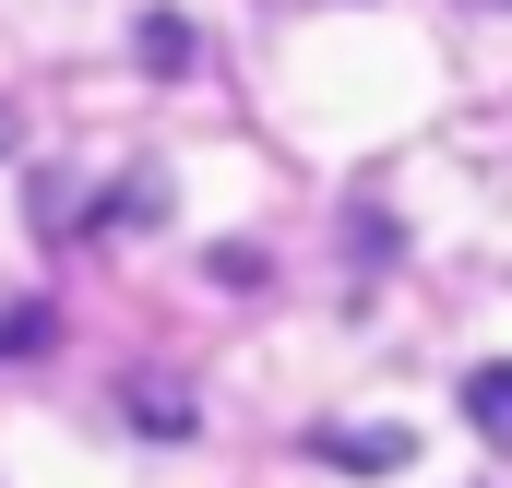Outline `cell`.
<instances>
[{"label":"cell","instance_id":"obj_1","mask_svg":"<svg viewBox=\"0 0 512 488\" xmlns=\"http://www.w3.org/2000/svg\"><path fill=\"white\" fill-rule=\"evenodd\" d=\"M465 429H477V441H501V453H512V358L465 369Z\"/></svg>","mask_w":512,"mask_h":488},{"label":"cell","instance_id":"obj_2","mask_svg":"<svg viewBox=\"0 0 512 488\" xmlns=\"http://www.w3.org/2000/svg\"><path fill=\"white\" fill-rule=\"evenodd\" d=\"M143 72H203V36L179 12H143Z\"/></svg>","mask_w":512,"mask_h":488},{"label":"cell","instance_id":"obj_3","mask_svg":"<svg viewBox=\"0 0 512 488\" xmlns=\"http://www.w3.org/2000/svg\"><path fill=\"white\" fill-rule=\"evenodd\" d=\"M191 417H203V405H179V381H131V429H155V441H191Z\"/></svg>","mask_w":512,"mask_h":488},{"label":"cell","instance_id":"obj_4","mask_svg":"<svg viewBox=\"0 0 512 488\" xmlns=\"http://www.w3.org/2000/svg\"><path fill=\"white\" fill-rule=\"evenodd\" d=\"M48 334H60V322H48V310H36V298H24V310H12V322H0V346H12V358H36V346H48Z\"/></svg>","mask_w":512,"mask_h":488},{"label":"cell","instance_id":"obj_5","mask_svg":"<svg viewBox=\"0 0 512 488\" xmlns=\"http://www.w3.org/2000/svg\"><path fill=\"white\" fill-rule=\"evenodd\" d=\"M465 12H512V0H465Z\"/></svg>","mask_w":512,"mask_h":488},{"label":"cell","instance_id":"obj_6","mask_svg":"<svg viewBox=\"0 0 512 488\" xmlns=\"http://www.w3.org/2000/svg\"><path fill=\"white\" fill-rule=\"evenodd\" d=\"M0 155H12V108H0Z\"/></svg>","mask_w":512,"mask_h":488}]
</instances>
